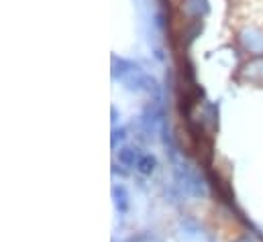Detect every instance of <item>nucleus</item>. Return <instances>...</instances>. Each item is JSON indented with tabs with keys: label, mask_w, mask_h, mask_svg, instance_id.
I'll list each match as a JSON object with an SVG mask.
<instances>
[{
	"label": "nucleus",
	"mask_w": 263,
	"mask_h": 242,
	"mask_svg": "<svg viewBox=\"0 0 263 242\" xmlns=\"http://www.w3.org/2000/svg\"><path fill=\"white\" fill-rule=\"evenodd\" d=\"M188 12L192 14V16H202V14H206L208 12V4H206V0H190L188 2Z\"/></svg>",
	"instance_id": "7"
},
{
	"label": "nucleus",
	"mask_w": 263,
	"mask_h": 242,
	"mask_svg": "<svg viewBox=\"0 0 263 242\" xmlns=\"http://www.w3.org/2000/svg\"><path fill=\"white\" fill-rule=\"evenodd\" d=\"M249 75H259V77H263V57L261 59H255L249 65Z\"/></svg>",
	"instance_id": "8"
},
{
	"label": "nucleus",
	"mask_w": 263,
	"mask_h": 242,
	"mask_svg": "<svg viewBox=\"0 0 263 242\" xmlns=\"http://www.w3.org/2000/svg\"><path fill=\"white\" fill-rule=\"evenodd\" d=\"M135 69H137V65L133 61L123 59V57H112V77L125 79L127 75H131Z\"/></svg>",
	"instance_id": "4"
},
{
	"label": "nucleus",
	"mask_w": 263,
	"mask_h": 242,
	"mask_svg": "<svg viewBox=\"0 0 263 242\" xmlns=\"http://www.w3.org/2000/svg\"><path fill=\"white\" fill-rule=\"evenodd\" d=\"M123 84H125V88L129 90V92H145V84H147V73H143L139 67L133 71L131 75H127L125 79H123Z\"/></svg>",
	"instance_id": "3"
},
{
	"label": "nucleus",
	"mask_w": 263,
	"mask_h": 242,
	"mask_svg": "<svg viewBox=\"0 0 263 242\" xmlns=\"http://www.w3.org/2000/svg\"><path fill=\"white\" fill-rule=\"evenodd\" d=\"M117 157H119V163H121V167H137V163H139V159L143 157V151L141 149H137V147H123L119 153H117Z\"/></svg>",
	"instance_id": "1"
},
{
	"label": "nucleus",
	"mask_w": 263,
	"mask_h": 242,
	"mask_svg": "<svg viewBox=\"0 0 263 242\" xmlns=\"http://www.w3.org/2000/svg\"><path fill=\"white\" fill-rule=\"evenodd\" d=\"M112 197H115V206L119 214H127L129 210V193L123 185H115L112 187Z\"/></svg>",
	"instance_id": "5"
},
{
	"label": "nucleus",
	"mask_w": 263,
	"mask_h": 242,
	"mask_svg": "<svg viewBox=\"0 0 263 242\" xmlns=\"http://www.w3.org/2000/svg\"><path fill=\"white\" fill-rule=\"evenodd\" d=\"M241 43L251 53H263V35L257 33V31H245L241 35Z\"/></svg>",
	"instance_id": "2"
},
{
	"label": "nucleus",
	"mask_w": 263,
	"mask_h": 242,
	"mask_svg": "<svg viewBox=\"0 0 263 242\" xmlns=\"http://www.w3.org/2000/svg\"><path fill=\"white\" fill-rule=\"evenodd\" d=\"M141 175H151L155 169H157V159H155V155H151V153H143V157L139 159V163H137V167H135Z\"/></svg>",
	"instance_id": "6"
},
{
	"label": "nucleus",
	"mask_w": 263,
	"mask_h": 242,
	"mask_svg": "<svg viewBox=\"0 0 263 242\" xmlns=\"http://www.w3.org/2000/svg\"><path fill=\"white\" fill-rule=\"evenodd\" d=\"M127 138V128H115L112 130V145H117V143H123Z\"/></svg>",
	"instance_id": "9"
}]
</instances>
